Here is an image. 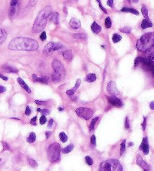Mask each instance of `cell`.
I'll list each match as a JSON object with an SVG mask.
<instances>
[{"mask_svg":"<svg viewBox=\"0 0 154 171\" xmlns=\"http://www.w3.org/2000/svg\"><path fill=\"white\" fill-rule=\"evenodd\" d=\"M45 135H46V138H47V139H48V138H49V136L51 135V132H50V131H47V132L45 133Z\"/></svg>","mask_w":154,"mask_h":171,"instance_id":"obj_55","label":"cell"},{"mask_svg":"<svg viewBox=\"0 0 154 171\" xmlns=\"http://www.w3.org/2000/svg\"><path fill=\"white\" fill-rule=\"evenodd\" d=\"M60 145L59 143H54L50 145L47 150L48 158L50 162H56L60 158Z\"/></svg>","mask_w":154,"mask_h":171,"instance_id":"obj_5","label":"cell"},{"mask_svg":"<svg viewBox=\"0 0 154 171\" xmlns=\"http://www.w3.org/2000/svg\"><path fill=\"white\" fill-rule=\"evenodd\" d=\"M51 79L54 81H59L62 79V75L59 74H56V73L54 72V74L51 75Z\"/></svg>","mask_w":154,"mask_h":171,"instance_id":"obj_28","label":"cell"},{"mask_svg":"<svg viewBox=\"0 0 154 171\" xmlns=\"http://www.w3.org/2000/svg\"><path fill=\"white\" fill-rule=\"evenodd\" d=\"M73 37L76 39H87V36L85 33H75L73 34Z\"/></svg>","mask_w":154,"mask_h":171,"instance_id":"obj_24","label":"cell"},{"mask_svg":"<svg viewBox=\"0 0 154 171\" xmlns=\"http://www.w3.org/2000/svg\"><path fill=\"white\" fill-rule=\"evenodd\" d=\"M129 146H131V145H133V143H132V142H130V143L129 144Z\"/></svg>","mask_w":154,"mask_h":171,"instance_id":"obj_58","label":"cell"},{"mask_svg":"<svg viewBox=\"0 0 154 171\" xmlns=\"http://www.w3.org/2000/svg\"><path fill=\"white\" fill-rule=\"evenodd\" d=\"M52 67H53V69H54L55 73H56V74H59V75H63L64 71H65V69H64L63 65L62 64V63L60 62L59 60L55 59L54 61H53V63H52Z\"/></svg>","mask_w":154,"mask_h":171,"instance_id":"obj_8","label":"cell"},{"mask_svg":"<svg viewBox=\"0 0 154 171\" xmlns=\"http://www.w3.org/2000/svg\"><path fill=\"white\" fill-rule=\"evenodd\" d=\"M141 12H142L144 17L146 18V20H149V18H148V10L144 5H143L142 8H141Z\"/></svg>","mask_w":154,"mask_h":171,"instance_id":"obj_30","label":"cell"},{"mask_svg":"<svg viewBox=\"0 0 154 171\" xmlns=\"http://www.w3.org/2000/svg\"><path fill=\"white\" fill-rule=\"evenodd\" d=\"M58 109L59 111H62V108H58Z\"/></svg>","mask_w":154,"mask_h":171,"instance_id":"obj_59","label":"cell"},{"mask_svg":"<svg viewBox=\"0 0 154 171\" xmlns=\"http://www.w3.org/2000/svg\"><path fill=\"white\" fill-rule=\"evenodd\" d=\"M62 56L65 58V60L68 61V62H70V61H71L73 59V54H72V51H67L63 52Z\"/></svg>","mask_w":154,"mask_h":171,"instance_id":"obj_17","label":"cell"},{"mask_svg":"<svg viewBox=\"0 0 154 171\" xmlns=\"http://www.w3.org/2000/svg\"><path fill=\"white\" fill-rule=\"evenodd\" d=\"M141 28H142L143 30H145L147 29L148 27H152L153 26V23L150 21V20H143L142 22H141Z\"/></svg>","mask_w":154,"mask_h":171,"instance_id":"obj_19","label":"cell"},{"mask_svg":"<svg viewBox=\"0 0 154 171\" xmlns=\"http://www.w3.org/2000/svg\"><path fill=\"white\" fill-rule=\"evenodd\" d=\"M85 80H86L87 82H93L96 80V75L93 73H91V74H89L86 76L85 78Z\"/></svg>","mask_w":154,"mask_h":171,"instance_id":"obj_23","label":"cell"},{"mask_svg":"<svg viewBox=\"0 0 154 171\" xmlns=\"http://www.w3.org/2000/svg\"><path fill=\"white\" fill-rule=\"evenodd\" d=\"M108 100L112 105H114L116 107H121L123 105L122 101L117 98L116 96H108Z\"/></svg>","mask_w":154,"mask_h":171,"instance_id":"obj_12","label":"cell"},{"mask_svg":"<svg viewBox=\"0 0 154 171\" xmlns=\"http://www.w3.org/2000/svg\"><path fill=\"white\" fill-rule=\"evenodd\" d=\"M136 162L138 166H140L141 168L144 170V171H150V166L146 163L143 158H141V155H137V158H136Z\"/></svg>","mask_w":154,"mask_h":171,"instance_id":"obj_10","label":"cell"},{"mask_svg":"<svg viewBox=\"0 0 154 171\" xmlns=\"http://www.w3.org/2000/svg\"><path fill=\"white\" fill-rule=\"evenodd\" d=\"M28 162H29V164L32 167H38V164L34 159L32 158H28Z\"/></svg>","mask_w":154,"mask_h":171,"instance_id":"obj_32","label":"cell"},{"mask_svg":"<svg viewBox=\"0 0 154 171\" xmlns=\"http://www.w3.org/2000/svg\"><path fill=\"white\" fill-rule=\"evenodd\" d=\"M85 160H86V162L88 165H92L93 164V161L90 156H87L86 158H85Z\"/></svg>","mask_w":154,"mask_h":171,"instance_id":"obj_38","label":"cell"},{"mask_svg":"<svg viewBox=\"0 0 154 171\" xmlns=\"http://www.w3.org/2000/svg\"><path fill=\"white\" fill-rule=\"evenodd\" d=\"M50 20L54 22L55 24H58L59 23V14L57 13V12H54L52 14H50Z\"/></svg>","mask_w":154,"mask_h":171,"instance_id":"obj_21","label":"cell"},{"mask_svg":"<svg viewBox=\"0 0 154 171\" xmlns=\"http://www.w3.org/2000/svg\"><path fill=\"white\" fill-rule=\"evenodd\" d=\"M80 83H81V80L80 79H78L77 80V81H76V83H75V87L73 88L71 90L74 91V92H75V91H78V88H79V86L80 85Z\"/></svg>","mask_w":154,"mask_h":171,"instance_id":"obj_34","label":"cell"},{"mask_svg":"<svg viewBox=\"0 0 154 171\" xmlns=\"http://www.w3.org/2000/svg\"><path fill=\"white\" fill-rule=\"evenodd\" d=\"M2 70L8 73H17L18 70L17 68H14L13 66H8V65H4L2 66Z\"/></svg>","mask_w":154,"mask_h":171,"instance_id":"obj_15","label":"cell"},{"mask_svg":"<svg viewBox=\"0 0 154 171\" xmlns=\"http://www.w3.org/2000/svg\"><path fill=\"white\" fill-rule=\"evenodd\" d=\"M2 161V159H1V158H0V161Z\"/></svg>","mask_w":154,"mask_h":171,"instance_id":"obj_60","label":"cell"},{"mask_svg":"<svg viewBox=\"0 0 154 171\" xmlns=\"http://www.w3.org/2000/svg\"><path fill=\"white\" fill-rule=\"evenodd\" d=\"M35 103H37L38 105H41V104H44L45 103V102H44V101H40V100H35Z\"/></svg>","mask_w":154,"mask_h":171,"instance_id":"obj_54","label":"cell"},{"mask_svg":"<svg viewBox=\"0 0 154 171\" xmlns=\"http://www.w3.org/2000/svg\"><path fill=\"white\" fill-rule=\"evenodd\" d=\"M25 114L26 115H29L31 114V109L29 106H27L26 109V111H25Z\"/></svg>","mask_w":154,"mask_h":171,"instance_id":"obj_47","label":"cell"},{"mask_svg":"<svg viewBox=\"0 0 154 171\" xmlns=\"http://www.w3.org/2000/svg\"><path fill=\"white\" fill-rule=\"evenodd\" d=\"M36 120H37V117L35 116L34 118H32V120L30 121V123L32 125H36Z\"/></svg>","mask_w":154,"mask_h":171,"instance_id":"obj_46","label":"cell"},{"mask_svg":"<svg viewBox=\"0 0 154 171\" xmlns=\"http://www.w3.org/2000/svg\"><path fill=\"white\" fill-rule=\"evenodd\" d=\"M7 38V32L4 30H0V44H2Z\"/></svg>","mask_w":154,"mask_h":171,"instance_id":"obj_22","label":"cell"},{"mask_svg":"<svg viewBox=\"0 0 154 171\" xmlns=\"http://www.w3.org/2000/svg\"><path fill=\"white\" fill-rule=\"evenodd\" d=\"M146 126H147V118L144 117V121L142 123V127H143V131H145L146 129Z\"/></svg>","mask_w":154,"mask_h":171,"instance_id":"obj_45","label":"cell"},{"mask_svg":"<svg viewBox=\"0 0 154 171\" xmlns=\"http://www.w3.org/2000/svg\"><path fill=\"white\" fill-rule=\"evenodd\" d=\"M46 121H47L46 117L44 116V115H42L41 118H40V124H41L42 125V124H44L46 123Z\"/></svg>","mask_w":154,"mask_h":171,"instance_id":"obj_39","label":"cell"},{"mask_svg":"<svg viewBox=\"0 0 154 171\" xmlns=\"http://www.w3.org/2000/svg\"><path fill=\"white\" fill-rule=\"evenodd\" d=\"M38 112H40L43 115H49L50 114V111L47 110V109H37Z\"/></svg>","mask_w":154,"mask_h":171,"instance_id":"obj_36","label":"cell"},{"mask_svg":"<svg viewBox=\"0 0 154 171\" xmlns=\"http://www.w3.org/2000/svg\"><path fill=\"white\" fill-rule=\"evenodd\" d=\"M47 38V35H46V32H42L41 35H40V39H41L42 41H44Z\"/></svg>","mask_w":154,"mask_h":171,"instance_id":"obj_43","label":"cell"},{"mask_svg":"<svg viewBox=\"0 0 154 171\" xmlns=\"http://www.w3.org/2000/svg\"><path fill=\"white\" fill-rule=\"evenodd\" d=\"M6 91V88L5 87H3V86H1L0 85V93H4Z\"/></svg>","mask_w":154,"mask_h":171,"instance_id":"obj_53","label":"cell"},{"mask_svg":"<svg viewBox=\"0 0 154 171\" xmlns=\"http://www.w3.org/2000/svg\"><path fill=\"white\" fill-rule=\"evenodd\" d=\"M150 107L151 109H153V110H154V101L151 102L150 104Z\"/></svg>","mask_w":154,"mask_h":171,"instance_id":"obj_56","label":"cell"},{"mask_svg":"<svg viewBox=\"0 0 154 171\" xmlns=\"http://www.w3.org/2000/svg\"><path fill=\"white\" fill-rule=\"evenodd\" d=\"M62 48H63V46L59 43L49 42L45 45V48H44V52H45L46 54H50V53H52L54 51L61 50Z\"/></svg>","mask_w":154,"mask_h":171,"instance_id":"obj_7","label":"cell"},{"mask_svg":"<svg viewBox=\"0 0 154 171\" xmlns=\"http://www.w3.org/2000/svg\"><path fill=\"white\" fill-rule=\"evenodd\" d=\"M120 31L122 32H124V33L129 34V33H130V32H131V29L129 27H123V28H121Z\"/></svg>","mask_w":154,"mask_h":171,"instance_id":"obj_37","label":"cell"},{"mask_svg":"<svg viewBox=\"0 0 154 171\" xmlns=\"http://www.w3.org/2000/svg\"><path fill=\"white\" fill-rule=\"evenodd\" d=\"M98 2L99 3V7H100V9H102V11H103L104 12V13H105V14H107V13H108V12H107V11H106V9H104V7H103V6L102 5V3H101V2H100V1H98Z\"/></svg>","mask_w":154,"mask_h":171,"instance_id":"obj_49","label":"cell"},{"mask_svg":"<svg viewBox=\"0 0 154 171\" xmlns=\"http://www.w3.org/2000/svg\"><path fill=\"white\" fill-rule=\"evenodd\" d=\"M91 30L95 34H98L101 32V30H102V27H101L99 24H97L96 22H94L91 26Z\"/></svg>","mask_w":154,"mask_h":171,"instance_id":"obj_18","label":"cell"},{"mask_svg":"<svg viewBox=\"0 0 154 171\" xmlns=\"http://www.w3.org/2000/svg\"><path fill=\"white\" fill-rule=\"evenodd\" d=\"M107 4H108V6H110V7H113V0H108V1L107 2Z\"/></svg>","mask_w":154,"mask_h":171,"instance_id":"obj_51","label":"cell"},{"mask_svg":"<svg viewBox=\"0 0 154 171\" xmlns=\"http://www.w3.org/2000/svg\"><path fill=\"white\" fill-rule=\"evenodd\" d=\"M107 91L113 95V96H116L119 95V91L117 89L116 84L114 81H110L107 85Z\"/></svg>","mask_w":154,"mask_h":171,"instance_id":"obj_9","label":"cell"},{"mask_svg":"<svg viewBox=\"0 0 154 171\" xmlns=\"http://www.w3.org/2000/svg\"><path fill=\"white\" fill-rule=\"evenodd\" d=\"M121 11L123 12H129V13H132L134 14H136V15H138L139 14V12L137 11V10H135V9H132V8H123L122 9H121Z\"/></svg>","mask_w":154,"mask_h":171,"instance_id":"obj_20","label":"cell"},{"mask_svg":"<svg viewBox=\"0 0 154 171\" xmlns=\"http://www.w3.org/2000/svg\"><path fill=\"white\" fill-rule=\"evenodd\" d=\"M104 26L107 29H109L111 26V20L110 18H107L104 20Z\"/></svg>","mask_w":154,"mask_h":171,"instance_id":"obj_33","label":"cell"},{"mask_svg":"<svg viewBox=\"0 0 154 171\" xmlns=\"http://www.w3.org/2000/svg\"><path fill=\"white\" fill-rule=\"evenodd\" d=\"M15 8L14 7H12V8H11L10 9V10H9V16L10 17H12V16H13L14 14H15Z\"/></svg>","mask_w":154,"mask_h":171,"instance_id":"obj_42","label":"cell"},{"mask_svg":"<svg viewBox=\"0 0 154 171\" xmlns=\"http://www.w3.org/2000/svg\"><path fill=\"white\" fill-rule=\"evenodd\" d=\"M154 46V33H145L137 41L136 48L140 51H147Z\"/></svg>","mask_w":154,"mask_h":171,"instance_id":"obj_3","label":"cell"},{"mask_svg":"<svg viewBox=\"0 0 154 171\" xmlns=\"http://www.w3.org/2000/svg\"><path fill=\"white\" fill-rule=\"evenodd\" d=\"M99 171H123V167L118 160L110 159L100 164Z\"/></svg>","mask_w":154,"mask_h":171,"instance_id":"obj_4","label":"cell"},{"mask_svg":"<svg viewBox=\"0 0 154 171\" xmlns=\"http://www.w3.org/2000/svg\"><path fill=\"white\" fill-rule=\"evenodd\" d=\"M17 81H18V83H19V84L21 85V86L24 89V90H25L27 93H31V90H30V88H29V87L28 86V85L26 84V82L25 81H24L21 78H17Z\"/></svg>","mask_w":154,"mask_h":171,"instance_id":"obj_16","label":"cell"},{"mask_svg":"<svg viewBox=\"0 0 154 171\" xmlns=\"http://www.w3.org/2000/svg\"><path fill=\"white\" fill-rule=\"evenodd\" d=\"M130 127V124H129V121L128 117L125 118V129H129Z\"/></svg>","mask_w":154,"mask_h":171,"instance_id":"obj_40","label":"cell"},{"mask_svg":"<svg viewBox=\"0 0 154 171\" xmlns=\"http://www.w3.org/2000/svg\"><path fill=\"white\" fill-rule=\"evenodd\" d=\"M51 12L52 8L50 6L45 7L42 11L39 12L32 26V32L38 33L45 28L47 25V18L51 14Z\"/></svg>","mask_w":154,"mask_h":171,"instance_id":"obj_2","label":"cell"},{"mask_svg":"<svg viewBox=\"0 0 154 171\" xmlns=\"http://www.w3.org/2000/svg\"><path fill=\"white\" fill-rule=\"evenodd\" d=\"M36 140V135L35 133H31L29 134V137L27 138V142H29V143H32V142H34Z\"/></svg>","mask_w":154,"mask_h":171,"instance_id":"obj_25","label":"cell"},{"mask_svg":"<svg viewBox=\"0 0 154 171\" xmlns=\"http://www.w3.org/2000/svg\"><path fill=\"white\" fill-rule=\"evenodd\" d=\"M53 124H54V120L50 119V120L49 121V123H48V126H47V127H49V128H50V127H52Z\"/></svg>","mask_w":154,"mask_h":171,"instance_id":"obj_52","label":"cell"},{"mask_svg":"<svg viewBox=\"0 0 154 171\" xmlns=\"http://www.w3.org/2000/svg\"><path fill=\"white\" fill-rule=\"evenodd\" d=\"M125 140H124L122 143H121V146H120V155H122V154L125 152Z\"/></svg>","mask_w":154,"mask_h":171,"instance_id":"obj_35","label":"cell"},{"mask_svg":"<svg viewBox=\"0 0 154 171\" xmlns=\"http://www.w3.org/2000/svg\"><path fill=\"white\" fill-rule=\"evenodd\" d=\"M69 24L71 27L72 28L73 30H78L80 27V22L78 19L77 18H71L70 22H69Z\"/></svg>","mask_w":154,"mask_h":171,"instance_id":"obj_14","label":"cell"},{"mask_svg":"<svg viewBox=\"0 0 154 171\" xmlns=\"http://www.w3.org/2000/svg\"><path fill=\"white\" fill-rule=\"evenodd\" d=\"M76 113L80 118H83L85 120H88L90 119L92 117V114H93V111L91 109L89 108H85V107H80L76 109Z\"/></svg>","mask_w":154,"mask_h":171,"instance_id":"obj_6","label":"cell"},{"mask_svg":"<svg viewBox=\"0 0 154 171\" xmlns=\"http://www.w3.org/2000/svg\"><path fill=\"white\" fill-rule=\"evenodd\" d=\"M90 140H91V143H92V145H96V136H95V135H92V136H91Z\"/></svg>","mask_w":154,"mask_h":171,"instance_id":"obj_48","label":"cell"},{"mask_svg":"<svg viewBox=\"0 0 154 171\" xmlns=\"http://www.w3.org/2000/svg\"><path fill=\"white\" fill-rule=\"evenodd\" d=\"M0 78H1L2 79H3V80H5V81H7V80H8V78H7V77L4 76V75H2V74H0Z\"/></svg>","mask_w":154,"mask_h":171,"instance_id":"obj_57","label":"cell"},{"mask_svg":"<svg viewBox=\"0 0 154 171\" xmlns=\"http://www.w3.org/2000/svg\"><path fill=\"white\" fill-rule=\"evenodd\" d=\"M32 79H33L34 81H37V82H40V83L47 84L49 82V81L50 80L49 76H43V77H39V78H38L35 74H33L32 75Z\"/></svg>","mask_w":154,"mask_h":171,"instance_id":"obj_13","label":"cell"},{"mask_svg":"<svg viewBox=\"0 0 154 171\" xmlns=\"http://www.w3.org/2000/svg\"><path fill=\"white\" fill-rule=\"evenodd\" d=\"M2 145H3V150H10V147L9 145H8L7 142H2Z\"/></svg>","mask_w":154,"mask_h":171,"instance_id":"obj_41","label":"cell"},{"mask_svg":"<svg viewBox=\"0 0 154 171\" xmlns=\"http://www.w3.org/2000/svg\"><path fill=\"white\" fill-rule=\"evenodd\" d=\"M38 48V43L29 38L17 37L15 38L8 44V49L13 51H34Z\"/></svg>","mask_w":154,"mask_h":171,"instance_id":"obj_1","label":"cell"},{"mask_svg":"<svg viewBox=\"0 0 154 171\" xmlns=\"http://www.w3.org/2000/svg\"><path fill=\"white\" fill-rule=\"evenodd\" d=\"M99 117H96L95 118H93L92 121H91V124H90V131H93V129H94V127H95V125H96V124L97 121L99 120Z\"/></svg>","mask_w":154,"mask_h":171,"instance_id":"obj_29","label":"cell"},{"mask_svg":"<svg viewBox=\"0 0 154 171\" xmlns=\"http://www.w3.org/2000/svg\"><path fill=\"white\" fill-rule=\"evenodd\" d=\"M73 149H74V145H73V144H70V145H68V146H66V148H64V149H62V152H63L64 154H68V153L71 152L72 150H73Z\"/></svg>","mask_w":154,"mask_h":171,"instance_id":"obj_26","label":"cell"},{"mask_svg":"<svg viewBox=\"0 0 154 171\" xmlns=\"http://www.w3.org/2000/svg\"><path fill=\"white\" fill-rule=\"evenodd\" d=\"M17 2H18V1H17V0H13V1L11 2L10 5H11V6H12V7H14V6L17 4Z\"/></svg>","mask_w":154,"mask_h":171,"instance_id":"obj_50","label":"cell"},{"mask_svg":"<svg viewBox=\"0 0 154 171\" xmlns=\"http://www.w3.org/2000/svg\"><path fill=\"white\" fill-rule=\"evenodd\" d=\"M139 149L141 150V151H143V152L144 153V154H148L149 153V150H150V148H149V144H148V140H147V137H144L143 140H142V142H141V144L139 147Z\"/></svg>","mask_w":154,"mask_h":171,"instance_id":"obj_11","label":"cell"},{"mask_svg":"<svg viewBox=\"0 0 154 171\" xmlns=\"http://www.w3.org/2000/svg\"><path fill=\"white\" fill-rule=\"evenodd\" d=\"M59 139L62 142H66L68 140V136L64 132H62L59 133Z\"/></svg>","mask_w":154,"mask_h":171,"instance_id":"obj_31","label":"cell"},{"mask_svg":"<svg viewBox=\"0 0 154 171\" xmlns=\"http://www.w3.org/2000/svg\"><path fill=\"white\" fill-rule=\"evenodd\" d=\"M74 93H75V92L73 91L71 89V90H68L67 91H66V94L69 96V97H72L73 96H74Z\"/></svg>","mask_w":154,"mask_h":171,"instance_id":"obj_44","label":"cell"},{"mask_svg":"<svg viewBox=\"0 0 154 171\" xmlns=\"http://www.w3.org/2000/svg\"><path fill=\"white\" fill-rule=\"evenodd\" d=\"M121 39H122V36L118 35V34H117V33H114L113 35V36H112V41H113V43L119 42Z\"/></svg>","mask_w":154,"mask_h":171,"instance_id":"obj_27","label":"cell"}]
</instances>
